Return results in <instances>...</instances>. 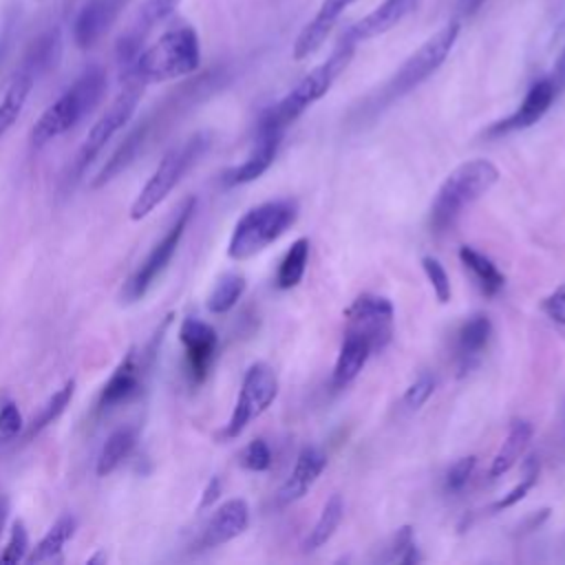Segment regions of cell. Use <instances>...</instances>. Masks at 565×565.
I'll return each mask as SVG.
<instances>
[{
	"label": "cell",
	"instance_id": "cell-8",
	"mask_svg": "<svg viewBox=\"0 0 565 565\" xmlns=\"http://www.w3.org/2000/svg\"><path fill=\"white\" fill-rule=\"evenodd\" d=\"M143 88L146 86L141 82L126 77L124 88L115 95V99L108 104V108L99 115V119L90 126L88 135L84 137L73 161V179H77L88 168V163H93V159L104 150V146L132 119Z\"/></svg>",
	"mask_w": 565,
	"mask_h": 565
},
{
	"label": "cell",
	"instance_id": "cell-23",
	"mask_svg": "<svg viewBox=\"0 0 565 565\" xmlns=\"http://www.w3.org/2000/svg\"><path fill=\"white\" fill-rule=\"evenodd\" d=\"M371 353H373L371 342L362 333L347 329L340 353L335 358L333 375H331L333 388H344L349 382H353L358 373L364 369Z\"/></svg>",
	"mask_w": 565,
	"mask_h": 565
},
{
	"label": "cell",
	"instance_id": "cell-21",
	"mask_svg": "<svg viewBox=\"0 0 565 565\" xmlns=\"http://www.w3.org/2000/svg\"><path fill=\"white\" fill-rule=\"evenodd\" d=\"M490 335H492V322L488 316L483 313H475L470 316L457 331V342H455V353H457V369H459V375L472 371L488 342H490Z\"/></svg>",
	"mask_w": 565,
	"mask_h": 565
},
{
	"label": "cell",
	"instance_id": "cell-12",
	"mask_svg": "<svg viewBox=\"0 0 565 565\" xmlns=\"http://www.w3.org/2000/svg\"><path fill=\"white\" fill-rule=\"evenodd\" d=\"M179 340L185 351V369L192 384H201L216 358L218 335L214 327L199 318H185L179 329Z\"/></svg>",
	"mask_w": 565,
	"mask_h": 565
},
{
	"label": "cell",
	"instance_id": "cell-25",
	"mask_svg": "<svg viewBox=\"0 0 565 565\" xmlns=\"http://www.w3.org/2000/svg\"><path fill=\"white\" fill-rule=\"evenodd\" d=\"M459 260L466 267V271L472 276L475 285L479 287V291L483 296L492 298L505 287V276L499 271V267L486 254L477 252L475 247L463 245L459 249Z\"/></svg>",
	"mask_w": 565,
	"mask_h": 565
},
{
	"label": "cell",
	"instance_id": "cell-13",
	"mask_svg": "<svg viewBox=\"0 0 565 565\" xmlns=\"http://www.w3.org/2000/svg\"><path fill=\"white\" fill-rule=\"evenodd\" d=\"M556 95H558V90H556L554 82L550 79V75L536 79L527 88L521 104L505 119H499L497 124H492L488 128V135L499 137V135H508V132H516V130H525V128L534 126L550 110Z\"/></svg>",
	"mask_w": 565,
	"mask_h": 565
},
{
	"label": "cell",
	"instance_id": "cell-35",
	"mask_svg": "<svg viewBox=\"0 0 565 565\" xmlns=\"http://www.w3.org/2000/svg\"><path fill=\"white\" fill-rule=\"evenodd\" d=\"M422 267H424V274H426V278H428V282H430V287H433V291L437 296V300L441 305L448 302L452 291H450V278H448L444 265L437 258H433V256H424L422 258Z\"/></svg>",
	"mask_w": 565,
	"mask_h": 565
},
{
	"label": "cell",
	"instance_id": "cell-36",
	"mask_svg": "<svg viewBox=\"0 0 565 565\" xmlns=\"http://www.w3.org/2000/svg\"><path fill=\"white\" fill-rule=\"evenodd\" d=\"M26 554H29V534L24 523L15 521L11 525L9 541L0 554V563H20V561H26Z\"/></svg>",
	"mask_w": 565,
	"mask_h": 565
},
{
	"label": "cell",
	"instance_id": "cell-3",
	"mask_svg": "<svg viewBox=\"0 0 565 565\" xmlns=\"http://www.w3.org/2000/svg\"><path fill=\"white\" fill-rule=\"evenodd\" d=\"M106 73L99 66L86 68L46 110L38 117L31 128V143L46 146L75 128L104 97Z\"/></svg>",
	"mask_w": 565,
	"mask_h": 565
},
{
	"label": "cell",
	"instance_id": "cell-14",
	"mask_svg": "<svg viewBox=\"0 0 565 565\" xmlns=\"http://www.w3.org/2000/svg\"><path fill=\"white\" fill-rule=\"evenodd\" d=\"M417 4L419 0H384L375 9H371L366 15H362L358 22L347 26L338 40L358 46L366 40L384 35L393 26H397L404 18H408L417 9Z\"/></svg>",
	"mask_w": 565,
	"mask_h": 565
},
{
	"label": "cell",
	"instance_id": "cell-10",
	"mask_svg": "<svg viewBox=\"0 0 565 565\" xmlns=\"http://www.w3.org/2000/svg\"><path fill=\"white\" fill-rule=\"evenodd\" d=\"M276 395H278V377L274 369L265 362L252 364L241 382V391H238L234 411L230 415V422L225 424L223 437L227 439L238 437L256 417H260L271 406Z\"/></svg>",
	"mask_w": 565,
	"mask_h": 565
},
{
	"label": "cell",
	"instance_id": "cell-27",
	"mask_svg": "<svg viewBox=\"0 0 565 565\" xmlns=\"http://www.w3.org/2000/svg\"><path fill=\"white\" fill-rule=\"evenodd\" d=\"M342 519H344V499L335 492V494H331V497L324 501L318 521L313 523V527H311L309 534L305 536L302 550H305V552H316L318 547H322V545L335 534V530L340 527Z\"/></svg>",
	"mask_w": 565,
	"mask_h": 565
},
{
	"label": "cell",
	"instance_id": "cell-26",
	"mask_svg": "<svg viewBox=\"0 0 565 565\" xmlns=\"http://www.w3.org/2000/svg\"><path fill=\"white\" fill-rule=\"evenodd\" d=\"M35 82V64H26L9 84L0 102V137L18 121Z\"/></svg>",
	"mask_w": 565,
	"mask_h": 565
},
{
	"label": "cell",
	"instance_id": "cell-43",
	"mask_svg": "<svg viewBox=\"0 0 565 565\" xmlns=\"http://www.w3.org/2000/svg\"><path fill=\"white\" fill-rule=\"evenodd\" d=\"M218 494H221V479L218 477H212L210 479V483L205 486V490H203V497H201V508H207V505H212L216 499H218Z\"/></svg>",
	"mask_w": 565,
	"mask_h": 565
},
{
	"label": "cell",
	"instance_id": "cell-11",
	"mask_svg": "<svg viewBox=\"0 0 565 565\" xmlns=\"http://www.w3.org/2000/svg\"><path fill=\"white\" fill-rule=\"evenodd\" d=\"M347 329L362 333L373 351L384 349L393 335V302L384 296L362 294L344 311Z\"/></svg>",
	"mask_w": 565,
	"mask_h": 565
},
{
	"label": "cell",
	"instance_id": "cell-42",
	"mask_svg": "<svg viewBox=\"0 0 565 565\" xmlns=\"http://www.w3.org/2000/svg\"><path fill=\"white\" fill-rule=\"evenodd\" d=\"M550 79L554 82V86H556L558 93L565 90V49L561 51V55H558V60H556V64H554V71L550 73Z\"/></svg>",
	"mask_w": 565,
	"mask_h": 565
},
{
	"label": "cell",
	"instance_id": "cell-17",
	"mask_svg": "<svg viewBox=\"0 0 565 565\" xmlns=\"http://www.w3.org/2000/svg\"><path fill=\"white\" fill-rule=\"evenodd\" d=\"M355 0H322L318 11L313 13V18L302 26V31L298 33V38L294 42V60L300 62V60H307L309 55H313L324 44V40L338 24L340 15Z\"/></svg>",
	"mask_w": 565,
	"mask_h": 565
},
{
	"label": "cell",
	"instance_id": "cell-37",
	"mask_svg": "<svg viewBox=\"0 0 565 565\" xmlns=\"http://www.w3.org/2000/svg\"><path fill=\"white\" fill-rule=\"evenodd\" d=\"M391 552H393L391 561H397V563H404V565H411V563L422 561L411 525H404V527L397 530V534H395V539H393Z\"/></svg>",
	"mask_w": 565,
	"mask_h": 565
},
{
	"label": "cell",
	"instance_id": "cell-2",
	"mask_svg": "<svg viewBox=\"0 0 565 565\" xmlns=\"http://www.w3.org/2000/svg\"><path fill=\"white\" fill-rule=\"evenodd\" d=\"M355 49L358 46L338 40L324 62L313 66L282 99H278L274 106H269L260 115L256 130L282 132L289 124H294L311 104H316L318 99H322L329 93L333 82L351 64Z\"/></svg>",
	"mask_w": 565,
	"mask_h": 565
},
{
	"label": "cell",
	"instance_id": "cell-32",
	"mask_svg": "<svg viewBox=\"0 0 565 565\" xmlns=\"http://www.w3.org/2000/svg\"><path fill=\"white\" fill-rule=\"evenodd\" d=\"M73 393H75V382H73V380H71V382H66L60 391H55V393H53V395L42 404L40 413L33 417V422H31V426H29L26 437L38 435V433H40V430H44L49 424H53V422L64 413V408L68 406V402H71Z\"/></svg>",
	"mask_w": 565,
	"mask_h": 565
},
{
	"label": "cell",
	"instance_id": "cell-5",
	"mask_svg": "<svg viewBox=\"0 0 565 565\" xmlns=\"http://www.w3.org/2000/svg\"><path fill=\"white\" fill-rule=\"evenodd\" d=\"M298 218V203L291 199H276L247 210L234 225L227 256L247 260L278 241Z\"/></svg>",
	"mask_w": 565,
	"mask_h": 565
},
{
	"label": "cell",
	"instance_id": "cell-31",
	"mask_svg": "<svg viewBox=\"0 0 565 565\" xmlns=\"http://www.w3.org/2000/svg\"><path fill=\"white\" fill-rule=\"evenodd\" d=\"M245 287H247V282H245L243 274H238V271L223 274L207 296V311L216 313V316L227 313L241 300V296L245 294Z\"/></svg>",
	"mask_w": 565,
	"mask_h": 565
},
{
	"label": "cell",
	"instance_id": "cell-28",
	"mask_svg": "<svg viewBox=\"0 0 565 565\" xmlns=\"http://www.w3.org/2000/svg\"><path fill=\"white\" fill-rule=\"evenodd\" d=\"M135 441H137V428L124 426L113 430L97 455V468H95L97 475L99 477L110 475L130 455V450L135 448Z\"/></svg>",
	"mask_w": 565,
	"mask_h": 565
},
{
	"label": "cell",
	"instance_id": "cell-33",
	"mask_svg": "<svg viewBox=\"0 0 565 565\" xmlns=\"http://www.w3.org/2000/svg\"><path fill=\"white\" fill-rule=\"evenodd\" d=\"M527 470H525V477L508 492L503 494L499 501L492 503V512H499V510H505V508H512L516 505L519 501H523L527 497V492L532 490V486L536 483V477H539V463L534 459H527Z\"/></svg>",
	"mask_w": 565,
	"mask_h": 565
},
{
	"label": "cell",
	"instance_id": "cell-24",
	"mask_svg": "<svg viewBox=\"0 0 565 565\" xmlns=\"http://www.w3.org/2000/svg\"><path fill=\"white\" fill-rule=\"evenodd\" d=\"M532 435H534V428L527 419H514L508 428V435L505 439L501 441L499 450L494 452L492 461H490V477L497 479V477H503L510 468H514V463L523 457V452L527 450L530 441H532Z\"/></svg>",
	"mask_w": 565,
	"mask_h": 565
},
{
	"label": "cell",
	"instance_id": "cell-39",
	"mask_svg": "<svg viewBox=\"0 0 565 565\" xmlns=\"http://www.w3.org/2000/svg\"><path fill=\"white\" fill-rule=\"evenodd\" d=\"M433 391H435V377L428 375V373H424V375H419V377L406 388V393H404V397H402V404H404L408 411H417V408H422V406L428 402V397L433 395Z\"/></svg>",
	"mask_w": 565,
	"mask_h": 565
},
{
	"label": "cell",
	"instance_id": "cell-38",
	"mask_svg": "<svg viewBox=\"0 0 565 565\" xmlns=\"http://www.w3.org/2000/svg\"><path fill=\"white\" fill-rule=\"evenodd\" d=\"M475 466H477V457H475V455H468V457L457 459V461L448 468V472H446V477H444V488H446L448 492H459V490H463V486L470 481V477H472V472H475Z\"/></svg>",
	"mask_w": 565,
	"mask_h": 565
},
{
	"label": "cell",
	"instance_id": "cell-1",
	"mask_svg": "<svg viewBox=\"0 0 565 565\" xmlns=\"http://www.w3.org/2000/svg\"><path fill=\"white\" fill-rule=\"evenodd\" d=\"M201 64L199 33L188 22L170 24L152 44L139 49L126 66V77L148 84H161L194 73Z\"/></svg>",
	"mask_w": 565,
	"mask_h": 565
},
{
	"label": "cell",
	"instance_id": "cell-18",
	"mask_svg": "<svg viewBox=\"0 0 565 565\" xmlns=\"http://www.w3.org/2000/svg\"><path fill=\"white\" fill-rule=\"evenodd\" d=\"M280 137H282V132L256 130V141H254L252 152L247 154L245 161H241L238 166L223 172V177H221L223 185L225 188H236V185H243V183H249V181L258 179L274 163Z\"/></svg>",
	"mask_w": 565,
	"mask_h": 565
},
{
	"label": "cell",
	"instance_id": "cell-40",
	"mask_svg": "<svg viewBox=\"0 0 565 565\" xmlns=\"http://www.w3.org/2000/svg\"><path fill=\"white\" fill-rule=\"evenodd\" d=\"M22 430V415L18 404L4 402L0 406V439H13Z\"/></svg>",
	"mask_w": 565,
	"mask_h": 565
},
{
	"label": "cell",
	"instance_id": "cell-15",
	"mask_svg": "<svg viewBox=\"0 0 565 565\" xmlns=\"http://www.w3.org/2000/svg\"><path fill=\"white\" fill-rule=\"evenodd\" d=\"M181 0H143L139 11L135 13L128 31L119 40V60L128 66L132 57L139 53V44L143 38L168 18H172L179 9Z\"/></svg>",
	"mask_w": 565,
	"mask_h": 565
},
{
	"label": "cell",
	"instance_id": "cell-19",
	"mask_svg": "<svg viewBox=\"0 0 565 565\" xmlns=\"http://www.w3.org/2000/svg\"><path fill=\"white\" fill-rule=\"evenodd\" d=\"M324 468H327V455L316 446H305L296 457L294 470L289 472V477L278 490V503L289 505L302 499L309 492V488L318 481Z\"/></svg>",
	"mask_w": 565,
	"mask_h": 565
},
{
	"label": "cell",
	"instance_id": "cell-29",
	"mask_svg": "<svg viewBox=\"0 0 565 565\" xmlns=\"http://www.w3.org/2000/svg\"><path fill=\"white\" fill-rule=\"evenodd\" d=\"M75 525H77L75 516H71V514L60 516L49 527V532L38 541V545L26 554V563H42V561L55 558L62 552V547L66 545V541L73 536Z\"/></svg>",
	"mask_w": 565,
	"mask_h": 565
},
{
	"label": "cell",
	"instance_id": "cell-7",
	"mask_svg": "<svg viewBox=\"0 0 565 565\" xmlns=\"http://www.w3.org/2000/svg\"><path fill=\"white\" fill-rule=\"evenodd\" d=\"M210 135L196 132L190 139H185L179 146H172L150 174V179L143 183V188L137 192L132 205H130V218L141 221L146 218L154 207H159L168 194L179 185L183 174L199 161V157L207 150Z\"/></svg>",
	"mask_w": 565,
	"mask_h": 565
},
{
	"label": "cell",
	"instance_id": "cell-20",
	"mask_svg": "<svg viewBox=\"0 0 565 565\" xmlns=\"http://www.w3.org/2000/svg\"><path fill=\"white\" fill-rule=\"evenodd\" d=\"M143 386V366L137 362L135 353H128L126 360L117 364L108 382L99 393V408L110 411L132 402Z\"/></svg>",
	"mask_w": 565,
	"mask_h": 565
},
{
	"label": "cell",
	"instance_id": "cell-16",
	"mask_svg": "<svg viewBox=\"0 0 565 565\" xmlns=\"http://www.w3.org/2000/svg\"><path fill=\"white\" fill-rule=\"evenodd\" d=\"M249 525V505L245 499H230L225 503H221L212 516L207 519V523L201 530L199 536V547L210 550V547H218L236 536H241Z\"/></svg>",
	"mask_w": 565,
	"mask_h": 565
},
{
	"label": "cell",
	"instance_id": "cell-22",
	"mask_svg": "<svg viewBox=\"0 0 565 565\" xmlns=\"http://www.w3.org/2000/svg\"><path fill=\"white\" fill-rule=\"evenodd\" d=\"M126 0H90L75 20V42L79 49L93 46L113 24L117 11Z\"/></svg>",
	"mask_w": 565,
	"mask_h": 565
},
{
	"label": "cell",
	"instance_id": "cell-34",
	"mask_svg": "<svg viewBox=\"0 0 565 565\" xmlns=\"http://www.w3.org/2000/svg\"><path fill=\"white\" fill-rule=\"evenodd\" d=\"M238 463L245 468V470H252V472H265L269 466H271V448L267 446L265 439H252L241 457H238Z\"/></svg>",
	"mask_w": 565,
	"mask_h": 565
},
{
	"label": "cell",
	"instance_id": "cell-30",
	"mask_svg": "<svg viewBox=\"0 0 565 565\" xmlns=\"http://www.w3.org/2000/svg\"><path fill=\"white\" fill-rule=\"evenodd\" d=\"M307 260H309V238L300 236L291 243V247L285 252L278 271H276V285L280 289H291L296 287L307 269Z\"/></svg>",
	"mask_w": 565,
	"mask_h": 565
},
{
	"label": "cell",
	"instance_id": "cell-45",
	"mask_svg": "<svg viewBox=\"0 0 565 565\" xmlns=\"http://www.w3.org/2000/svg\"><path fill=\"white\" fill-rule=\"evenodd\" d=\"M7 40H9V29H4V31L0 33V62H2L4 51H7Z\"/></svg>",
	"mask_w": 565,
	"mask_h": 565
},
{
	"label": "cell",
	"instance_id": "cell-9",
	"mask_svg": "<svg viewBox=\"0 0 565 565\" xmlns=\"http://www.w3.org/2000/svg\"><path fill=\"white\" fill-rule=\"evenodd\" d=\"M194 207H196V199H188L183 203V207L179 210L174 223L166 230V234L152 245V249L148 252V256L141 260V265L132 271V276L126 280L124 285V291L121 296L128 300V302H135L139 298H143L148 294V289L152 287V282L163 274V269L170 265L181 238H183V232L194 214Z\"/></svg>",
	"mask_w": 565,
	"mask_h": 565
},
{
	"label": "cell",
	"instance_id": "cell-6",
	"mask_svg": "<svg viewBox=\"0 0 565 565\" xmlns=\"http://www.w3.org/2000/svg\"><path fill=\"white\" fill-rule=\"evenodd\" d=\"M459 38V22H448L437 29L415 53H411L402 66L391 75V79L380 88L373 99L375 108H384L395 99L404 97L413 88H417L424 79H428L450 55L455 42Z\"/></svg>",
	"mask_w": 565,
	"mask_h": 565
},
{
	"label": "cell",
	"instance_id": "cell-41",
	"mask_svg": "<svg viewBox=\"0 0 565 565\" xmlns=\"http://www.w3.org/2000/svg\"><path fill=\"white\" fill-rule=\"evenodd\" d=\"M541 309L556 324H565V285L554 289L550 296H545L541 302Z\"/></svg>",
	"mask_w": 565,
	"mask_h": 565
},
{
	"label": "cell",
	"instance_id": "cell-44",
	"mask_svg": "<svg viewBox=\"0 0 565 565\" xmlns=\"http://www.w3.org/2000/svg\"><path fill=\"white\" fill-rule=\"evenodd\" d=\"M7 516H9V499L0 492V534H2L4 525H7Z\"/></svg>",
	"mask_w": 565,
	"mask_h": 565
},
{
	"label": "cell",
	"instance_id": "cell-4",
	"mask_svg": "<svg viewBox=\"0 0 565 565\" xmlns=\"http://www.w3.org/2000/svg\"><path fill=\"white\" fill-rule=\"evenodd\" d=\"M499 181V168L488 159L459 163L439 185L430 205V225L444 232L455 225L466 207L481 199Z\"/></svg>",
	"mask_w": 565,
	"mask_h": 565
}]
</instances>
